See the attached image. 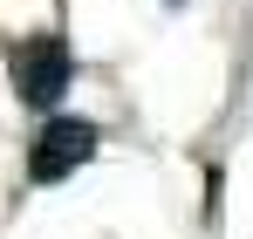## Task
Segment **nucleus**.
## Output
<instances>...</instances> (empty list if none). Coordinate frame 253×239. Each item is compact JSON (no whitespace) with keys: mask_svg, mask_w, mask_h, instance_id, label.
<instances>
[{"mask_svg":"<svg viewBox=\"0 0 253 239\" xmlns=\"http://www.w3.org/2000/svg\"><path fill=\"white\" fill-rule=\"evenodd\" d=\"M89 151H96V123L89 117H48L35 151H28V171H35V185H55L76 164H89Z\"/></svg>","mask_w":253,"mask_h":239,"instance_id":"obj_1","label":"nucleus"},{"mask_svg":"<svg viewBox=\"0 0 253 239\" xmlns=\"http://www.w3.org/2000/svg\"><path fill=\"white\" fill-rule=\"evenodd\" d=\"M76 76V55H69V41L62 35H35L14 48V89L28 96V103H55L62 89Z\"/></svg>","mask_w":253,"mask_h":239,"instance_id":"obj_2","label":"nucleus"}]
</instances>
